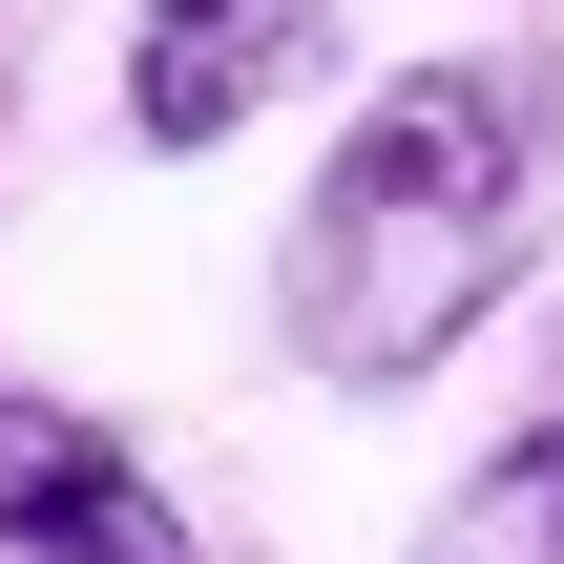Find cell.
Instances as JSON below:
<instances>
[{"label":"cell","mask_w":564,"mask_h":564,"mask_svg":"<svg viewBox=\"0 0 564 564\" xmlns=\"http://www.w3.org/2000/svg\"><path fill=\"white\" fill-rule=\"evenodd\" d=\"M0 564H188V502L42 377H0Z\"/></svg>","instance_id":"3"},{"label":"cell","mask_w":564,"mask_h":564,"mask_svg":"<svg viewBox=\"0 0 564 564\" xmlns=\"http://www.w3.org/2000/svg\"><path fill=\"white\" fill-rule=\"evenodd\" d=\"M314 0H126V147L147 167H209L230 126H272L314 84Z\"/></svg>","instance_id":"2"},{"label":"cell","mask_w":564,"mask_h":564,"mask_svg":"<svg viewBox=\"0 0 564 564\" xmlns=\"http://www.w3.org/2000/svg\"><path fill=\"white\" fill-rule=\"evenodd\" d=\"M419 564H564V502H544V440H502L440 523H419Z\"/></svg>","instance_id":"4"},{"label":"cell","mask_w":564,"mask_h":564,"mask_svg":"<svg viewBox=\"0 0 564 564\" xmlns=\"http://www.w3.org/2000/svg\"><path fill=\"white\" fill-rule=\"evenodd\" d=\"M523 440H544V502H564V398H544V419H523Z\"/></svg>","instance_id":"5"},{"label":"cell","mask_w":564,"mask_h":564,"mask_svg":"<svg viewBox=\"0 0 564 564\" xmlns=\"http://www.w3.org/2000/svg\"><path fill=\"white\" fill-rule=\"evenodd\" d=\"M564 209V63L544 42H460V63H398L314 188H293V251H272V335L293 377L335 398H419L544 251Z\"/></svg>","instance_id":"1"}]
</instances>
